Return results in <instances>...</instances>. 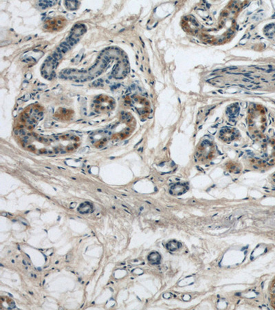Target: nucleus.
Here are the masks:
<instances>
[{"label":"nucleus","instance_id":"nucleus-2","mask_svg":"<svg viewBox=\"0 0 275 310\" xmlns=\"http://www.w3.org/2000/svg\"><path fill=\"white\" fill-rule=\"evenodd\" d=\"M71 73H72V70L66 69V70H65V71H64L63 74H66V75H70V74Z\"/></svg>","mask_w":275,"mask_h":310},{"label":"nucleus","instance_id":"nucleus-6","mask_svg":"<svg viewBox=\"0 0 275 310\" xmlns=\"http://www.w3.org/2000/svg\"><path fill=\"white\" fill-rule=\"evenodd\" d=\"M23 263H24V265H28V263H26V261H25V260H23Z\"/></svg>","mask_w":275,"mask_h":310},{"label":"nucleus","instance_id":"nucleus-5","mask_svg":"<svg viewBox=\"0 0 275 310\" xmlns=\"http://www.w3.org/2000/svg\"><path fill=\"white\" fill-rule=\"evenodd\" d=\"M69 43L70 45V46H71V47L74 46V43L72 42V41H70V43Z\"/></svg>","mask_w":275,"mask_h":310},{"label":"nucleus","instance_id":"nucleus-1","mask_svg":"<svg viewBox=\"0 0 275 310\" xmlns=\"http://www.w3.org/2000/svg\"><path fill=\"white\" fill-rule=\"evenodd\" d=\"M59 47L61 48V51H62L63 54H65V53H66L68 50H69V48H68V47H66L65 45L61 44V43H60Z\"/></svg>","mask_w":275,"mask_h":310},{"label":"nucleus","instance_id":"nucleus-3","mask_svg":"<svg viewBox=\"0 0 275 310\" xmlns=\"http://www.w3.org/2000/svg\"><path fill=\"white\" fill-rule=\"evenodd\" d=\"M30 94H26V95H25V97H24V101H27L28 99H30Z\"/></svg>","mask_w":275,"mask_h":310},{"label":"nucleus","instance_id":"nucleus-4","mask_svg":"<svg viewBox=\"0 0 275 310\" xmlns=\"http://www.w3.org/2000/svg\"><path fill=\"white\" fill-rule=\"evenodd\" d=\"M10 42H11L10 41H6H6H4V42H2V43H1V45H3V44H8V43H10Z\"/></svg>","mask_w":275,"mask_h":310}]
</instances>
